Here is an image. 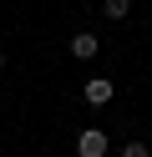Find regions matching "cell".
I'll return each instance as SVG.
<instances>
[{
	"label": "cell",
	"mask_w": 152,
	"mask_h": 157,
	"mask_svg": "<svg viewBox=\"0 0 152 157\" xmlns=\"http://www.w3.org/2000/svg\"><path fill=\"white\" fill-rule=\"evenodd\" d=\"M76 152H81V157H107V132L86 127V132L76 137Z\"/></svg>",
	"instance_id": "cell-1"
},
{
	"label": "cell",
	"mask_w": 152,
	"mask_h": 157,
	"mask_svg": "<svg viewBox=\"0 0 152 157\" xmlns=\"http://www.w3.org/2000/svg\"><path fill=\"white\" fill-rule=\"evenodd\" d=\"M81 96H86L91 106H101V101H111V96H117V86H111V81H101V76H96V81H86V86H81Z\"/></svg>",
	"instance_id": "cell-2"
},
{
	"label": "cell",
	"mask_w": 152,
	"mask_h": 157,
	"mask_svg": "<svg viewBox=\"0 0 152 157\" xmlns=\"http://www.w3.org/2000/svg\"><path fill=\"white\" fill-rule=\"evenodd\" d=\"M96 46H101V41H96V36H91V31H81V36H71V51H76L81 61H91V56H96Z\"/></svg>",
	"instance_id": "cell-3"
},
{
	"label": "cell",
	"mask_w": 152,
	"mask_h": 157,
	"mask_svg": "<svg viewBox=\"0 0 152 157\" xmlns=\"http://www.w3.org/2000/svg\"><path fill=\"white\" fill-rule=\"evenodd\" d=\"M101 10H107L111 21H122V15H127V0H101Z\"/></svg>",
	"instance_id": "cell-4"
},
{
	"label": "cell",
	"mask_w": 152,
	"mask_h": 157,
	"mask_svg": "<svg viewBox=\"0 0 152 157\" xmlns=\"http://www.w3.org/2000/svg\"><path fill=\"white\" fill-rule=\"evenodd\" d=\"M122 157H147V147H142V142H127V152H122Z\"/></svg>",
	"instance_id": "cell-5"
},
{
	"label": "cell",
	"mask_w": 152,
	"mask_h": 157,
	"mask_svg": "<svg viewBox=\"0 0 152 157\" xmlns=\"http://www.w3.org/2000/svg\"><path fill=\"white\" fill-rule=\"evenodd\" d=\"M0 66H5V51H0Z\"/></svg>",
	"instance_id": "cell-6"
}]
</instances>
